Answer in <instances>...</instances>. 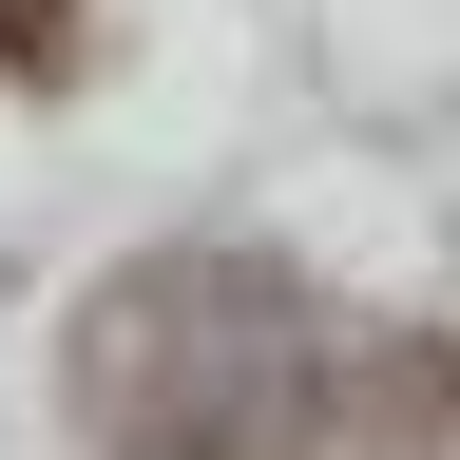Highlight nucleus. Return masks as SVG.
Wrapping results in <instances>:
<instances>
[{
  "label": "nucleus",
  "mask_w": 460,
  "mask_h": 460,
  "mask_svg": "<svg viewBox=\"0 0 460 460\" xmlns=\"http://www.w3.org/2000/svg\"><path fill=\"white\" fill-rule=\"evenodd\" d=\"M77 422L96 460H326V345L269 269L172 250L77 326Z\"/></svg>",
  "instance_id": "1"
}]
</instances>
